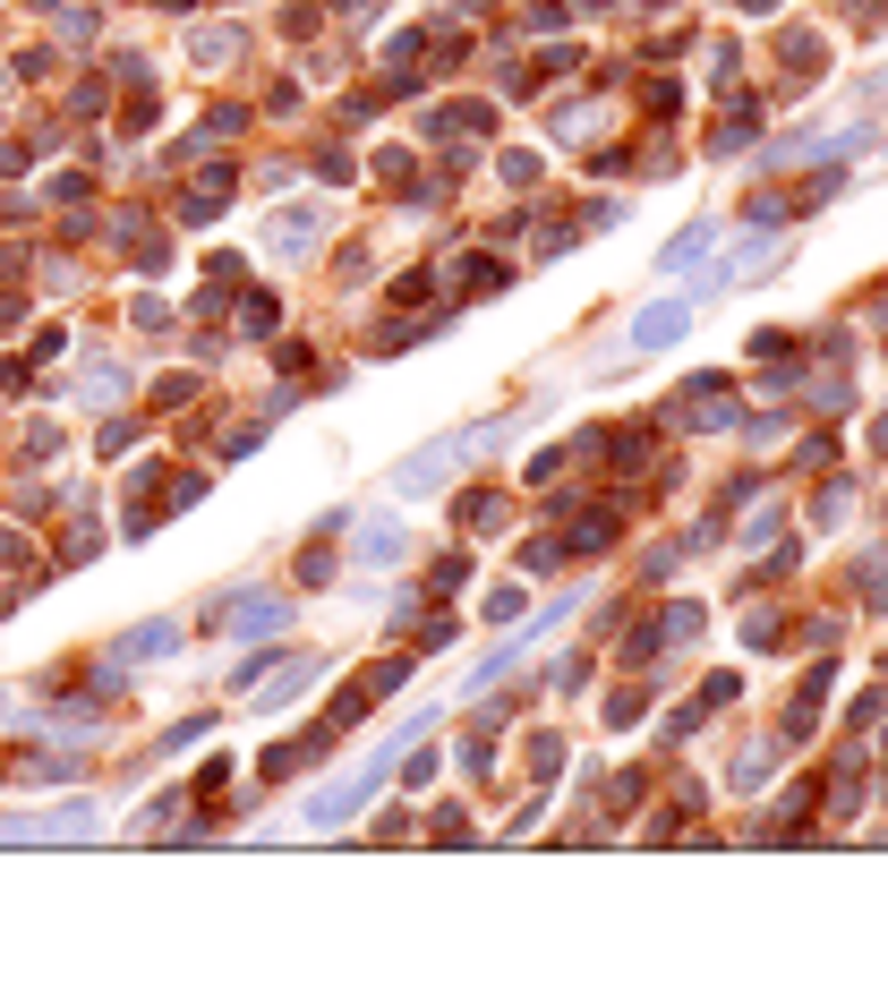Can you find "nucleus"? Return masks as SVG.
<instances>
[{"instance_id": "f257e3e1", "label": "nucleus", "mask_w": 888, "mask_h": 998, "mask_svg": "<svg viewBox=\"0 0 888 998\" xmlns=\"http://www.w3.org/2000/svg\"><path fill=\"white\" fill-rule=\"evenodd\" d=\"M410 734H419V726H402V734H385V742H376V751H367V760H360L351 776H333L325 794L308 803V828H342V819H351V811H360L367 794H376V785H385V776L402 769V751H410Z\"/></svg>"}, {"instance_id": "f03ea898", "label": "nucleus", "mask_w": 888, "mask_h": 998, "mask_svg": "<svg viewBox=\"0 0 888 998\" xmlns=\"http://www.w3.org/2000/svg\"><path fill=\"white\" fill-rule=\"evenodd\" d=\"M103 828V803H61V811H18L0 819V845H77Z\"/></svg>"}, {"instance_id": "7ed1b4c3", "label": "nucleus", "mask_w": 888, "mask_h": 998, "mask_svg": "<svg viewBox=\"0 0 888 998\" xmlns=\"http://www.w3.org/2000/svg\"><path fill=\"white\" fill-rule=\"evenodd\" d=\"M402 683H410V657H376V666H367V675L351 683L342 700H333V726H351V717H367L376 700H394Z\"/></svg>"}, {"instance_id": "20e7f679", "label": "nucleus", "mask_w": 888, "mask_h": 998, "mask_svg": "<svg viewBox=\"0 0 888 998\" xmlns=\"http://www.w3.org/2000/svg\"><path fill=\"white\" fill-rule=\"evenodd\" d=\"M470 444H479V427H470V436H445V444H428L419 461H402V470H394V486H402V495H436V486L453 479V461H461Z\"/></svg>"}, {"instance_id": "39448f33", "label": "nucleus", "mask_w": 888, "mask_h": 998, "mask_svg": "<svg viewBox=\"0 0 888 998\" xmlns=\"http://www.w3.org/2000/svg\"><path fill=\"white\" fill-rule=\"evenodd\" d=\"M317 239H325V214H317V205H282V214L265 223V248H274V257H308Z\"/></svg>"}, {"instance_id": "423d86ee", "label": "nucleus", "mask_w": 888, "mask_h": 998, "mask_svg": "<svg viewBox=\"0 0 888 998\" xmlns=\"http://www.w3.org/2000/svg\"><path fill=\"white\" fill-rule=\"evenodd\" d=\"M223 623L239 632V641H274V632L291 623V598H265V589H248L239 607H223Z\"/></svg>"}, {"instance_id": "0eeeda50", "label": "nucleus", "mask_w": 888, "mask_h": 998, "mask_svg": "<svg viewBox=\"0 0 888 998\" xmlns=\"http://www.w3.org/2000/svg\"><path fill=\"white\" fill-rule=\"evenodd\" d=\"M171 648H180V623H171V614H154V623H137V632H120L103 666H146V657H171Z\"/></svg>"}, {"instance_id": "6e6552de", "label": "nucleus", "mask_w": 888, "mask_h": 998, "mask_svg": "<svg viewBox=\"0 0 888 998\" xmlns=\"http://www.w3.org/2000/svg\"><path fill=\"white\" fill-rule=\"evenodd\" d=\"M675 419H684V427H726V419H735V385H726V376H692Z\"/></svg>"}, {"instance_id": "1a4fd4ad", "label": "nucleus", "mask_w": 888, "mask_h": 998, "mask_svg": "<svg viewBox=\"0 0 888 998\" xmlns=\"http://www.w3.org/2000/svg\"><path fill=\"white\" fill-rule=\"evenodd\" d=\"M692 324V299H659V308H641L632 316V351H666V342H684Z\"/></svg>"}, {"instance_id": "9d476101", "label": "nucleus", "mask_w": 888, "mask_h": 998, "mask_svg": "<svg viewBox=\"0 0 888 998\" xmlns=\"http://www.w3.org/2000/svg\"><path fill=\"white\" fill-rule=\"evenodd\" d=\"M351 555H360V564H402V555H410V529H402L394 513H376V521H360Z\"/></svg>"}, {"instance_id": "9b49d317", "label": "nucleus", "mask_w": 888, "mask_h": 998, "mask_svg": "<svg viewBox=\"0 0 888 998\" xmlns=\"http://www.w3.org/2000/svg\"><path fill=\"white\" fill-rule=\"evenodd\" d=\"M223 205H231V171H205L197 189L180 196V214H189V223H214V214H223Z\"/></svg>"}, {"instance_id": "f8f14e48", "label": "nucleus", "mask_w": 888, "mask_h": 998, "mask_svg": "<svg viewBox=\"0 0 888 998\" xmlns=\"http://www.w3.org/2000/svg\"><path fill=\"white\" fill-rule=\"evenodd\" d=\"M308 683H317V657H291V675H274V683H265V691H257V709H291Z\"/></svg>"}, {"instance_id": "ddd939ff", "label": "nucleus", "mask_w": 888, "mask_h": 998, "mask_svg": "<svg viewBox=\"0 0 888 998\" xmlns=\"http://www.w3.org/2000/svg\"><path fill=\"white\" fill-rule=\"evenodd\" d=\"M308 760H325V734H308V742H274V751H265V776H299Z\"/></svg>"}, {"instance_id": "4468645a", "label": "nucleus", "mask_w": 888, "mask_h": 998, "mask_svg": "<svg viewBox=\"0 0 888 998\" xmlns=\"http://www.w3.org/2000/svg\"><path fill=\"white\" fill-rule=\"evenodd\" d=\"M709 239H718V223H692V230H675V239H666V273H684V265H700V248H709Z\"/></svg>"}, {"instance_id": "2eb2a0df", "label": "nucleus", "mask_w": 888, "mask_h": 998, "mask_svg": "<svg viewBox=\"0 0 888 998\" xmlns=\"http://www.w3.org/2000/svg\"><path fill=\"white\" fill-rule=\"evenodd\" d=\"M821 77V34H787V86H812Z\"/></svg>"}, {"instance_id": "dca6fc26", "label": "nucleus", "mask_w": 888, "mask_h": 998, "mask_svg": "<svg viewBox=\"0 0 888 998\" xmlns=\"http://www.w3.org/2000/svg\"><path fill=\"white\" fill-rule=\"evenodd\" d=\"M752 137H760V120H752V111H735V120H718V129H709V154H743Z\"/></svg>"}, {"instance_id": "f3484780", "label": "nucleus", "mask_w": 888, "mask_h": 998, "mask_svg": "<svg viewBox=\"0 0 888 998\" xmlns=\"http://www.w3.org/2000/svg\"><path fill=\"white\" fill-rule=\"evenodd\" d=\"M573 547H581V555L616 547V513H581V521H573Z\"/></svg>"}, {"instance_id": "a211bd4d", "label": "nucleus", "mask_w": 888, "mask_h": 998, "mask_svg": "<svg viewBox=\"0 0 888 998\" xmlns=\"http://www.w3.org/2000/svg\"><path fill=\"white\" fill-rule=\"evenodd\" d=\"M855 580H863V607H888V555H880V547L855 564Z\"/></svg>"}, {"instance_id": "6ab92c4d", "label": "nucleus", "mask_w": 888, "mask_h": 998, "mask_svg": "<svg viewBox=\"0 0 888 998\" xmlns=\"http://www.w3.org/2000/svg\"><path fill=\"white\" fill-rule=\"evenodd\" d=\"M231 52H239V34H231V26H197V61H205V68L231 61Z\"/></svg>"}, {"instance_id": "aec40b11", "label": "nucleus", "mask_w": 888, "mask_h": 998, "mask_svg": "<svg viewBox=\"0 0 888 998\" xmlns=\"http://www.w3.org/2000/svg\"><path fill=\"white\" fill-rule=\"evenodd\" d=\"M495 513H504V495H488V486H479V495H461V529H488Z\"/></svg>"}, {"instance_id": "412c9836", "label": "nucleus", "mask_w": 888, "mask_h": 998, "mask_svg": "<svg viewBox=\"0 0 888 998\" xmlns=\"http://www.w3.org/2000/svg\"><path fill=\"white\" fill-rule=\"evenodd\" d=\"M120 385H129V376H120L111 358H95V367H86V393H95V401H120Z\"/></svg>"}, {"instance_id": "4be33fe9", "label": "nucleus", "mask_w": 888, "mask_h": 998, "mask_svg": "<svg viewBox=\"0 0 888 998\" xmlns=\"http://www.w3.org/2000/svg\"><path fill=\"white\" fill-rule=\"evenodd\" d=\"M248 129V111H239V103H214V111H205V137H239Z\"/></svg>"}, {"instance_id": "5701e85b", "label": "nucleus", "mask_w": 888, "mask_h": 998, "mask_svg": "<svg viewBox=\"0 0 888 998\" xmlns=\"http://www.w3.org/2000/svg\"><path fill=\"white\" fill-rule=\"evenodd\" d=\"M239 333H274V299H265V290H248V308H239Z\"/></svg>"}, {"instance_id": "b1692460", "label": "nucleus", "mask_w": 888, "mask_h": 998, "mask_svg": "<svg viewBox=\"0 0 888 998\" xmlns=\"http://www.w3.org/2000/svg\"><path fill=\"white\" fill-rule=\"evenodd\" d=\"M154 401H163V410H189V401H197V376H163V385H154Z\"/></svg>"}, {"instance_id": "393cba45", "label": "nucleus", "mask_w": 888, "mask_h": 998, "mask_svg": "<svg viewBox=\"0 0 888 998\" xmlns=\"http://www.w3.org/2000/svg\"><path fill=\"white\" fill-rule=\"evenodd\" d=\"M529 769L556 776V769H564V734H538V742H529Z\"/></svg>"}, {"instance_id": "a878e982", "label": "nucleus", "mask_w": 888, "mask_h": 998, "mask_svg": "<svg viewBox=\"0 0 888 998\" xmlns=\"http://www.w3.org/2000/svg\"><path fill=\"white\" fill-rule=\"evenodd\" d=\"M495 171H504V189H529V180H538V154H504Z\"/></svg>"}, {"instance_id": "bb28decb", "label": "nucleus", "mask_w": 888, "mask_h": 998, "mask_svg": "<svg viewBox=\"0 0 888 998\" xmlns=\"http://www.w3.org/2000/svg\"><path fill=\"white\" fill-rule=\"evenodd\" d=\"M529 607V598H522V589H513V580H504V589H495V598H488V623H513V614H522Z\"/></svg>"}, {"instance_id": "cd10ccee", "label": "nucleus", "mask_w": 888, "mask_h": 998, "mask_svg": "<svg viewBox=\"0 0 888 998\" xmlns=\"http://www.w3.org/2000/svg\"><path fill=\"white\" fill-rule=\"evenodd\" d=\"M205 734H214V717H180V726H171V742H163V751H189V742H205Z\"/></svg>"}, {"instance_id": "c85d7f7f", "label": "nucleus", "mask_w": 888, "mask_h": 998, "mask_svg": "<svg viewBox=\"0 0 888 998\" xmlns=\"http://www.w3.org/2000/svg\"><path fill=\"white\" fill-rule=\"evenodd\" d=\"M299 580H308V589H317V580H333V555H325V547H299Z\"/></svg>"}, {"instance_id": "c756f323", "label": "nucleus", "mask_w": 888, "mask_h": 998, "mask_svg": "<svg viewBox=\"0 0 888 998\" xmlns=\"http://www.w3.org/2000/svg\"><path fill=\"white\" fill-rule=\"evenodd\" d=\"M461 580H470V564H461V555H445V564H436V580H428V598H445V589H461Z\"/></svg>"}, {"instance_id": "7c9ffc66", "label": "nucleus", "mask_w": 888, "mask_h": 998, "mask_svg": "<svg viewBox=\"0 0 888 998\" xmlns=\"http://www.w3.org/2000/svg\"><path fill=\"white\" fill-rule=\"evenodd\" d=\"M26 555H34V547L18 538V529H0V564H26Z\"/></svg>"}, {"instance_id": "2f4dec72", "label": "nucleus", "mask_w": 888, "mask_h": 998, "mask_svg": "<svg viewBox=\"0 0 888 998\" xmlns=\"http://www.w3.org/2000/svg\"><path fill=\"white\" fill-rule=\"evenodd\" d=\"M333 9H351V18H360V9H376V0H333Z\"/></svg>"}, {"instance_id": "473e14b6", "label": "nucleus", "mask_w": 888, "mask_h": 998, "mask_svg": "<svg viewBox=\"0 0 888 998\" xmlns=\"http://www.w3.org/2000/svg\"><path fill=\"white\" fill-rule=\"evenodd\" d=\"M163 9H197V0H163Z\"/></svg>"}, {"instance_id": "72a5a7b5", "label": "nucleus", "mask_w": 888, "mask_h": 998, "mask_svg": "<svg viewBox=\"0 0 888 998\" xmlns=\"http://www.w3.org/2000/svg\"><path fill=\"white\" fill-rule=\"evenodd\" d=\"M0 717H9V691H0Z\"/></svg>"}]
</instances>
